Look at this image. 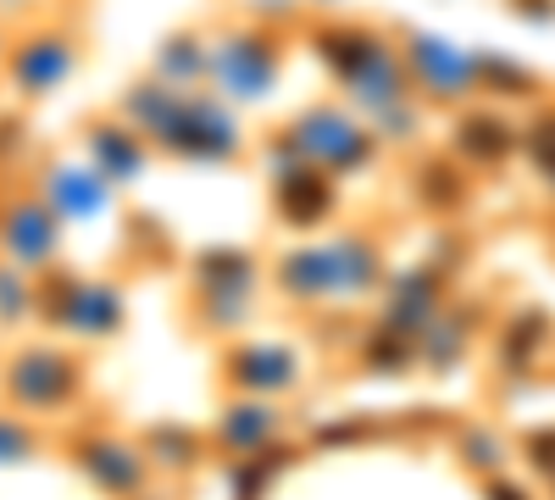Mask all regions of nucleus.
I'll list each match as a JSON object with an SVG mask.
<instances>
[{"label":"nucleus","instance_id":"nucleus-5","mask_svg":"<svg viewBox=\"0 0 555 500\" xmlns=\"http://www.w3.org/2000/svg\"><path fill=\"white\" fill-rule=\"evenodd\" d=\"M289 356L284 350H250L245 361H240V379L250 384V389H284L289 384Z\"/></svg>","mask_w":555,"mask_h":500},{"label":"nucleus","instance_id":"nucleus-9","mask_svg":"<svg viewBox=\"0 0 555 500\" xmlns=\"http://www.w3.org/2000/svg\"><path fill=\"white\" fill-rule=\"evenodd\" d=\"M73 323H83V329H112V323H117V295H112V290H78Z\"/></svg>","mask_w":555,"mask_h":500},{"label":"nucleus","instance_id":"nucleus-1","mask_svg":"<svg viewBox=\"0 0 555 500\" xmlns=\"http://www.w3.org/2000/svg\"><path fill=\"white\" fill-rule=\"evenodd\" d=\"M12 395H17V400H34V406L67 400V395H73V368H67L62 356L34 350V356H23L17 368H12Z\"/></svg>","mask_w":555,"mask_h":500},{"label":"nucleus","instance_id":"nucleus-6","mask_svg":"<svg viewBox=\"0 0 555 500\" xmlns=\"http://www.w3.org/2000/svg\"><path fill=\"white\" fill-rule=\"evenodd\" d=\"M83 467H95V478H101V484H112V489L139 484V462H133V457H122L117 445H95V450H83Z\"/></svg>","mask_w":555,"mask_h":500},{"label":"nucleus","instance_id":"nucleus-3","mask_svg":"<svg viewBox=\"0 0 555 500\" xmlns=\"http://www.w3.org/2000/svg\"><path fill=\"white\" fill-rule=\"evenodd\" d=\"M217 78H228L234 89H245V95H256V89H267V84H272V56H261L256 44L234 39V44H228V51L217 56Z\"/></svg>","mask_w":555,"mask_h":500},{"label":"nucleus","instance_id":"nucleus-7","mask_svg":"<svg viewBox=\"0 0 555 500\" xmlns=\"http://www.w3.org/2000/svg\"><path fill=\"white\" fill-rule=\"evenodd\" d=\"M505 145H512V133H505L500 123H489V117H467V123H461V151L494 162V156H505Z\"/></svg>","mask_w":555,"mask_h":500},{"label":"nucleus","instance_id":"nucleus-2","mask_svg":"<svg viewBox=\"0 0 555 500\" xmlns=\"http://www.w3.org/2000/svg\"><path fill=\"white\" fill-rule=\"evenodd\" d=\"M300 145H306L311 156H334L339 167H356V162L366 156L361 133H350V128H345L339 117H328V112H317V117L300 123Z\"/></svg>","mask_w":555,"mask_h":500},{"label":"nucleus","instance_id":"nucleus-11","mask_svg":"<svg viewBox=\"0 0 555 500\" xmlns=\"http://www.w3.org/2000/svg\"><path fill=\"white\" fill-rule=\"evenodd\" d=\"M267 434H272V418H267V412H240L234 428H228V439H234L240 450H245V445H261Z\"/></svg>","mask_w":555,"mask_h":500},{"label":"nucleus","instance_id":"nucleus-12","mask_svg":"<svg viewBox=\"0 0 555 500\" xmlns=\"http://www.w3.org/2000/svg\"><path fill=\"white\" fill-rule=\"evenodd\" d=\"M101 151L112 156L117 172H133V167H139V151H122V145H117V133H101Z\"/></svg>","mask_w":555,"mask_h":500},{"label":"nucleus","instance_id":"nucleus-8","mask_svg":"<svg viewBox=\"0 0 555 500\" xmlns=\"http://www.w3.org/2000/svg\"><path fill=\"white\" fill-rule=\"evenodd\" d=\"M62 67H67V51H62V44H34V51L17 62V78H23L28 89H39V84H56Z\"/></svg>","mask_w":555,"mask_h":500},{"label":"nucleus","instance_id":"nucleus-13","mask_svg":"<svg viewBox=\"0 0 555 500\" xmlns=\"http://www.w3.org/2000/svg\"><path fill=\"white\" fill-rule=\"evenodd\" d=\"M528 450H533V462H539V467H550V473H555V434H539Z\"/></svg>","mask_w":555,"mask_h":500},{"label":"nucleus","instance_id":"nucleus-10","mask_svg":"<svg viewBox=\"0 0 555 500\" xmlns=\"http://www.w3.org/2000/svg\"><path fill=\"white\" fill-rule=\"evenodd\" d=\"M56 206L62 211H101V190L83 172H62L56 178Z\"/></svg>","mask_w":555,"mask_h":500},{"label":"nucleus","instance_id":"nucleus-4","mask_svg":"<svg viewBox=\"0 0 555 500\" xmlns=\"http://www.w3.org/2000/svg\"><path fill=\"white\" fill-rule=\"evenodd\" d=\"M7 240H12V251H17L23 261H34V256L51 251V222H44L39 206H23V211H12V222H7Z\"/></svg>","mask_w":555,"mask_h":500},{"label":"nucleus","instance_id":"nucleus-14","mask_svg":"<svg viewBox=\"0 0 555 500\" xmlns=\"http://www.w3.org/2000/svg\"><path fill=\"white\" fill-rule=\"evenodd\" d=\"M0 457H23V434H0Z\"/></svg>","mask_w":555,"mask_h":500}]
</instances>
